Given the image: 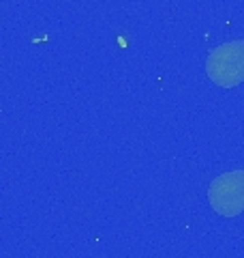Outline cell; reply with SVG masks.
<instances>
[{
  "label": "cell",
  "mask_w": 244,
  "mask_h": 258,
  "mask_svg": "<svg viewBox=\"0 0 244 258\" xmlns=\"http://www.w3.org/2000/svg\"><path fill=\"white\" fill-rule=\"evenodd\" d=\"M206 76L221 88H233L244 82V39L221 43L206 56Z\"/></svg>",
  "instance_id": "cell-1"
},
{
  "label": "cell",
  "mask_w": 244,
  "mask_h": 258,
  "mask_svg": "<svg viewBox=\"0 0 244 258\" xmlns=\"http://www.w3.org/2000/svg\"><path fill=\"white\" fill-rule=\"evenodd\" d=\"M208 203L221 217H238L244 213V170H231L210 183Z\"/></svg>",
  "instance_id": "cell-2"
}]
</instances>
